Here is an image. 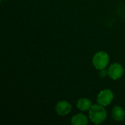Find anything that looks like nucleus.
Wrapping results in <instances>:
<instances>
[{"label": "nucleus", "mask_w": 125, "mask_h": 125, "mask_svg": "<svg viewBox=\"0 0 125 125\" xmlns=\"http://www.w3.org/2000/svg\"><path fill=\"white\" fill-rule=\"evenodd\" d=\"M89 111V119L94 124H102L107 119V111L105 107L98 103L93 105Z\"/></svg>", "instance_id": "f257e3e1"}, {"label": "nucleus", "mask_w": 125, "mask_h": 125, "mask_svg": "<svg viewBox=\"0 0 125 125\" xmlns=\"http://www.w3.org/2000/svg\"><path fill=\"white\" fill-rule=\"evenodd\" d=\"M109 55L103 51L97 52L92 58V64L95 69L101 70L105 69L109 63Z\"/></svg>", "instance_id": "f03ea898"}, {"label": "nucleus", "mask_w": 125, "mask_h": 125, "mask_svg": "<svg viewBox=\"0 0 125 125\" xmlns=\"http://www.w3.org/2000/svg\"><path fill=\"white\" fill-rule=\"evenodd\" d=\"M114 98V92L109 89H105L99 92L97 97V102L98 104L106 107L112 103Z\"/></svg>", "instance_id": "7ed1b4c3"}, {"label": "nucleus", "mask_w": 125, "mask_h": 125, "mask_svg": "<svg viewBox=\"0 0 125 125\" xmlns=\"http://www.w3.org/2000/svg\"><path fill=\"white\" fill-rule=\"evenodd\" d=\"M125 70L123 66L119 64V63H114L111 64L108 70V76L112 79V80H118L121 78L124 74Z\"/></svg>", "instance_id": "20e7f679"}, {"label": "nucleus", "mask_w": 125, "mask_h": 125, "mask_svg": "<svg viewBox=\"0 0 125 125\" xmlns=\"http://www.w3.org/2000/svg\"><path fill=\"white\" fill-rule=\"evenodd\" d=\"M55 111L59 116H64L71 112L72 105L69 102L66 100H62L56 103L55 106Z\"/></svg>", "instance_id": "39448f33"}, {"label": "nucleus", "mask_w": 125, "mask_h": 125, "mask_svg": "<svg viewBox=\"0 0 125 125\" xmlns=\"http://www.w3.org/2000/svg\"><path fill=\"white\" fill-rule=\"evenodd\" d=\"M111 115L113 119L116 122H122L125 118V111L121 106L116 105L113 108Z\"/></svg>", "instance_id": "423d86ee"}, {"label": "nucleus", "mask_w": 125, "mask_h": 125, "mask_svg": "<svg viewBox=\"0 0 125 125\" xmlns=\"http://www.w3.org/2000/svg\"><path fill=\"white\" fill-rule=\"evenodd\" d=\"M92 105H92V101L89 99L86 98V97H83V98L79 99L77 102V104H76L77 108L81 111H89Z\"/></svg>", "instance_id": "0eeeda50"}, {"label": "nucleus", "mask_w": 125, "mask_h": 125, "mask_svg": "<svg viewBox=\"0 0 125 125\" xmlns=\"http://www.w3.org/2000/svg\"><path fill=\"white\" fill-rule=\"evenodd\" d=\"M71 124L73 125H86L88 124V118L83 114H78L72 117Z\"/></svg>", "instance_id": "6e6552de"}, {"label": "nucleus", "mask_w": 125, "mask_h": 125, "mask_svg": "<svg viewBox=\"0 0 125 125\" xmlns=\"http://www.w3.org/2000/svg\"><path fill=\"white\" fill-rule=\"evenodd\" d=\"M100 76H101L102 78H105L107 75H108V70H106L105 69H103V70H100Z\"/></svg>", "instance_id": "1a4fd4ad"}]
</instances>
